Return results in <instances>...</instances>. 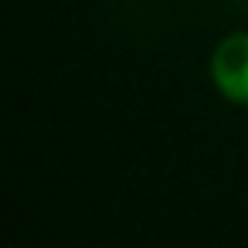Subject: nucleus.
<instances>
[{"label": "nucleus", "instance_id": "1", "mask_svg": "<svg viewBox=\"0 0 248 248\" xmlns=\"http://www.w3.org/2000/svg\"><path fill=\"white\" fill-rule=\"evenodd\" d=\"M207 72H211L214 89L228 102L248 106V31L224 34L217 41V48L211 51Z\"/></svg>", "mask_w": 248, "mask_h": 248}]
</instances>
